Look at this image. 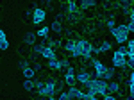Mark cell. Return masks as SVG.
<instances>
[{"label": "cell", "mask_w": 134, "mask_h": 100, "mask_svg": "<svg viewBox=\"0 0 134 100\" xmlns=\"http://www.w3.org/2000/svg\"><path fill=\"white\" fill-rule=\"evenodd\" d=\"M45 16H47V13H45V9H34V13H32V21L34 23H41L43 20H45Z\"/></svg>", "instance_id": "5b68a950"}, {"label": "cell", "mask_w": 134, "mask_h": 100, "mask_svg": "<svg viewBox=\"0 0 134 100\" xmlns=\"http://www.w3.org/2000/svg\"><path fill=\"white\" fill-rule=\"evenodd\" d=\"M118 52H122L124 55H127V54H129V50H127V47H120V48H118Z\"/></svg>", "instance_id": "d4e9b609"}, {"label": "cell", "mask_w": 134, "mask_h": 100, "mask_svg": "<svg viewBox=\"0 0 134 100\" xmlns=\"http://www.w3.org/2000/svg\"><path fill=\"white\" fill-rule=\"evenodd\" d=\"M113 77H114V68H105V71H104V75L100 79L107 80V79H113Z\"/></svg>", "instance_id": "4fadbf2b"}, {"label": "cell", "mask_w": 134, "mask_h": 100, "mask_svg": "<svg viewBox=\"0 0 134 100\" xmlns=\"http://www.w3.org/2000/svg\"><path fill=\"white\" fill-rule=\"evenodd\" d=\"M109 47H111V45H109L107 41H104L102 45H100V47L97 48V52H98V54H100V52H107V50H109Z\"/></svg>", "instance_id": "ac0fdd59"}, {"label": "cell", "mask_w": 134, "mask_h": 100, "mask_svg": "<svg viewBox=\"0 0 134 100\" xmlns=\"http://www.w3.org/2000/svg\"><path fill=\"white\" fill-rule=\"evenodd\" d=\"M68 97H70V98H82V91L77 90L75 86H70V90H68Z\"/></svg>", "instance_id": "30bf717a"}, {"label": "cell", "mask_w": 134, "mask_h": 100, "mask_svg": "<svg viewBox=\"0 0 134 100\" xmlns=\"http://www.w3.org/2000/svg\"><path fill=\"white\" fill-rule=\"evenodd\" d=\"M23 43L29 45V47H32V45L36 43V32H27V34L23 36Z\"/></svg>", "instance_id": "ba28073f"}, {"label": "cell", "mask_w": 134, "mask_h": 100, "mask_svg": "<svg viewBox=\"0 0 134 100\" xmlns=\"http://www.w3.org/2000/svg\"><path fill=\"white\" fill-rule=\"evenodd\" d=\"M111 32H113L114 40L118 41V43H125V41H127V32H129V29H127L125 25H120V27H113V29H111Z\"/></svg>", "instance_id": "7a4b0ae2"}, {"label": "cell", "mask_w": 134, "mask_h": 100, "mask_svg": "<svg viewBox=\"0 0 134 100\" xmlns=\"http://www.w3.org/2000/svg\"><path fill=\"white\" fill-rule=\"evenodd\" d=\"M107 27H109V30H111V29L114 27V21H113V20H109V21H107Z\"/></svg>", "instance_id": "4316f807"}, {"label": "cell", "mask_w": 134, "mask_h": 100, "mask_svg": "<svg viewBox=\"0 0 134 100\" xmlns=\"http://www.w3.org/2000/svg\"><path fill=\"white\" fill-rule=\"evenodd\" d=\"M120 2H122V5H124V7H127V5L131 7V5H132V0H120Z\"/></svg>", "instance_id": "603a6c76"}, {"label": "cell", "mask_w": 134, "mask_h": 100, "mask_svg": "<svg viewBox=\"0 0 134 100\" xmlns=\"http://www.w3.org/2000/svg\"><path fill=\"white\" fill-rule=\"evenodd\" d=\"M111 59H113V66H114V68H122V66H125V55L122 54V52L116 50Z\"/></svg>", "instance_id": "277c9868"}, {"label": "cell", "mask_w": 134, "mask_h": 100, "mask_svg": "<svg viewBox=\"0 0 134 100\" xmlns=\"http://www.w3.org/2000/svg\"><path fill=\"white\" fill-rule=\"evenodd\" d=\"M81 9H88V7H93L95 5V0H81Z\"/></svg>", "instance_id": "5bb4252c"}, {"label": "cell", "mask_w": 134, "mask_h": 100, "mask_svg": "<svg viewBox=\"0 0 134 100\" xmlns=\"http://www.w3.org/2000/svg\"><path fill=\"white\" fill-rule=\"evenodd\" d=\"M86 86L93 91V93H105L107 91V82L100 77H95V79H90L86 82Z\"/></svg>", "instance_id": "6da1fadb"}, {"label": "cell", "mask_w": 134, "mask_h": 100, "mask_svg": "<svg viewBox=\"0 0 134 100\" xmlns=\"http://www.w3.org/2000/svg\"><path fill=\"white\" fill-rule=\"evenodd\" d=\"M64 82H66V86H75V84H77V79H75L73 68H68V70H66V77H64Z\"/></svg>", "instance_id": "8992f818"}, {"label": "cell", "mask_w": 134, "mask_h": 100, "mask_svg": "<svg viewBox=\"0 0 134 100\" xmlns=\"http://www.w3.org/2000/svg\"><path fill=\"white\" fill-rule=\"evenodd\" d=\"M23 88H25L27 91L34 90V80H32V79H25V82H23Z\"/></svg>", "instance_id": "2e32d148"}, {"label": "cell", "mask_w": 134, "mask_h": 100, "mask_svg": "<svg viewBox=\"0 0 134 100\" xmlns=\"http://www.w3.org/2000/svg\"><path fill=\"white\" fill-rule=\"evenodd\" d=\"M77 47H79V50H81V55H84V57H91L93 45L90 43V41H86V40L77 41Z\"/></svg>", "instance_id": "3957f363"}, {"label": "cell", "mask_w": 134, "mask_h": 100, "mask_svg": "<svg viewBox=\"0 0 134 100\" xmlns=\"http://www.w3.org/2000/svg\"><path fill=\"white\" fill-rule=\"evenodd\" d=\"M2 40H5V32L0 29V41H2Z\"/></svg>", "instance_id": "83f0119b"}, {"label": "cell", "mask_w": 134, "mask_h": 100, "mask_svg": "<svg viewBox=\"0 0 134 100\" xmlns=\"http://www.w3.org/2000/svg\"><path fill=\"white\" fill-rule=\"evenodd\" d=\"M68 98H70L68 93H61V95H59V100H68Z\"/></svg>", "instance_id": "484cf974"}, {"label": "cell", "mask_w": 134, "mask_h": 100, "mask_svg": "<svg viewBox=\"0 0 134 100\" xmlns=\"http://www.w3.org/2000/svg\"><path fill=\"white\" fill-rule=\"evenodd\" d=\"M118 90H120V86H118L116 82H111V84H107V91H111V93H116Z\"/></svg>", "instance_id": "d6986e66"}, {"label": "cell", "mask_w": 134, "mask_h": 100, "mask_svg": "<svg viewBox=\"0 0 134 100\" xmlns=\"http://www.w3.org/2000/svg\"><path fill=\"white\" fill-rule=\"evenodd\" d=\"M41 55L47 61H48V59H55V57H57V55H55V52H54V48H50V47H45L43 52H41Z\"/></svg>", "instance_id": "9c48e42d"}, {"label": "cell", "mask_w": 134, "mask_h": 100, "mask_svg": "<svg viewBox=\"0 0 134 100\" xmlns=\"http://www.w3.org/2000/svg\"><path fill=\"white\" fill-rule=\"evenodd\" d=\"M50 29L54 30V32H61V30H63V27H61V23H59V21L55 20L54 23H52V27H50Z\"/></svg>", "instance_id": "ffe728a7"}, {"label": "cell", "mask_w": 134, "mask_h": 100, "mask_svg": "<svg viewBox=\"0 0 134 100\" xmlns=\"http://www.w3.org/2000/svg\"><path fill=\"white\" fill-rule=\"evenodd\" d=\"M48 30H50V27H43V29H40L36 32V36H41L43 40H45V38H48Z\"/></svg>", "instance_id": "9a60e30c"}, {"label": "cell", "mask_w": 134, "mask_h": 100, "mask_svg": "<svg viewBox=\"0 0 134 100\" xmlns=\"http://www.w3.org/2000/svg\"><path fill=\"white\" fill-rule=\"evenodd\" d=\"M7 47H9V41H7V38H5V40H2V41H0V50H5Z\"/></svg>", "instance_id": "44dd1931"}, {"label": "cell", "mask_w": 134, "mask_h": 100, "mask_svg": "<svg viewBox=\"0 0 134 100\" xmlns=\"http://www.w3.org/2000/svg\"><path fill=\"white\" fill-rule=\"evenodd\" d=\"M75 43H77V41H72V40H70L68 43H66V50H68V52H72V48L75 47Z\"/></svg>", "instance_id": "7402d4cb"}, {"label": "cell", "mask_w": 134, "mask_h": 100, "mask_svg": "<svg viewBox=\"0 0 134 100\" xmlns=\"http://www.w3.org/2000/svg\"><path fill=\"white\" fill-rule=\"evenodd\" d=\"M23 75H25V79H34L36 70H34V68H31V66H25V68H23Z\"/></svg>", "instance_id": "7c38bea8"}, {"label": "cell", "mask_w": 134, "mask_h": 100, "mask_svg": "<svg viewBox=\"0 0 134 100\" xmlns=\"http://www.w3.org/2000/svg\"><path fill=\"white\" fill-rule=\"evenodd\" d=\"M25 66H29V61H27V59H21V61H20V68L23 70Z\"/></svg>", "instance_id": "cb8c5ba5"}, {"label": "cell", "mask_w": 134, "mask_h": 100, "mask_svg": "<svg viewBox=\"0 0 134 100\" xmlns=\"http://www.w3.org/2000/svg\"><path fill=\"white\" fill-rule=\"evenodd\" d=\"M32 47H34V54H41L43 48H45V45H43V43H34Z\"/></svg>", "instance_id": "e0dca14e"}, {"label": "cell", "mask_w": 134, "mask_h": 100, "mask_svg": "<svg viewBox=\"0 0 134 100\" xmlns=\"http://www.w3.org/2000/svg\"><path fill=\"white\" fill-rule=\"evenodd\" d=\"M75 79H77V82H81V84H86L91 77H90V73H88L86 70H81L77 75H75Z\"/></svg>", "instance_id": "52a82bcc"}, {"label": "cell", "mask_w": 134, "mask_h": 100, "mask_svg": "<svg viewBox=\"0 0 134 100\" xmlns=\"http://www.w3.org/2000/svg\"><path fill=\"white\" fill-rule=\"evenodd\" d=\"M48 68L50 70H61L63 64H61V61H57V59H48Z\"/></svg>", "instance_id": "8fae6325"}]
</instances>
